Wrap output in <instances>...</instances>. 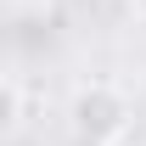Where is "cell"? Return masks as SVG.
Returning <instances> with one entry per match:
<instances>
[{
    "mask_svg": "<svg viewBox=\"0 0 146 146\" xmlns=\"http://www.w3.org/2000/svg\"><path fill=\"white\" fill-rule=\"evenodd\" d=\"M129 124H135V107H129V96L112 79L73 84V96H68V135H73V146H124Z\"/></svg>",
    "mask_w": 146,
    "mask_h": 146,
    "instance_id": "cell-1",
    "label": "cell"
},
{
    "mask_svg": "<svg viewBox=\"0 0 146 146\" xmlns=\"http://www.w3.org/2000/svg\"><path fill=\"white\" fill-rule=\"evenodd\" d=\"M23 129V84L0 73V141H11Z\"/></svg>",
    "mask_w": 146,
    "mask_h": 146,
    "instance_id": "cell-2",
    "label": "cell"
},
{
    "mask_svg": "<svg viewBox=\"0 0 146 146\" xmlns=\"http://www.w3.org/2000/svg\"><path fill=\"white\" fill-rule=\"evenodd\" d=\"M124 6H129V11H135L141 23H146V0H124Z\"/></svg>",
    "mask_w": 146,
    "mask_h": 146,
    "instance_id": "cell-3",
    "label": "cell"
}]
</instances>
